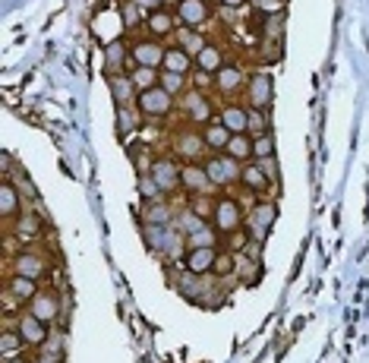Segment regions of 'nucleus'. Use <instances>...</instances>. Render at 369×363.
I'll return each mask as SVG.
<instances>
[{"label":"nucleus","instance_id":"obj_1","mask_svg":"<svg viewBox=\"0 0 369 363\" xmlns=\"http://www.w3.org/2000/svg\"><path fill=\"white\" fill-rule=\"evenodd\" d=\"M205 171H209L212 177V186H224V184H237V180L243 177V168L237 158H209L205 162Z\"/></svg>","mask_w":369,"mask_h":363},{"label":"nucleus","instance_id":"obj_2","mask_svg":"<svg viewBox=\"0 0 369 363\" xmlns=\"http://www.w3.org/2000/svg\"><path fill=\"white\" fill-rule=\"evenodd\" d=\"M171 107H174V95L171 92H165L161 85L139 92V111H142L145 117H165Z\"/></svg>","mask_w":369,"mask_h":363},{"label":"nucleus","instance_id":"obj_3","mask_svg":"<svg viewBox=\"0 0 369 363\" xmlns=\"http://www.w3.org/2000/svg\"><path fill=\"white\" fill-rule=\"evenodd\" d=\"M215 246H187V253H183V265L193 275H209L215 268Z\"/></svg>","mask_w":369,"mask_h":363},{"label":"nucleus","instance_id":"obj_4","mask_svg":"<svg viewBox=\"0 0 369 363\" xmlns=\"http://www.w3.org/2000/svg\"><path fill=\"white\" fill-rule=\"evenodd\" d=\"M212 221H215V228H218V231L231 234V231H237V228H240L243 212H240V206H237L234 199H218V202H215V212H212Z\"/></svg>","mask_w":369,"mask_h":363},{"label":"nucleus","instance_id":"obj_5","mask_svg":"<svg viewBox=\"0 0 369 363\" xmlns=\"http://www.w3.org/2000/svg\"><path fill=\"white\" fill-rule=\"evenodd\" d=\"M28 313L38 316L44 325H51L57 316H61V300H57L54 290H38V294L32 297V303H28Z\"/></svg>","mask_w":369,"mask_h":363},{"label":"nucleus","instance_id":"obj_6","mask_svg":"<svg viewBox=\"0 0 369 363\" xmlns=\"http://www.w3.org/2000/svg\"><path fill=\"white\" fill-rule=\"evenodd\" d=\"M180 186H187L189 193H202L212 186V177L205 171V164H196V162H187L180 168Z\"/></svg>","mask_w":369,"mask_h":363},{"label":"nucleus","instance_id":"obj_7","mask_svg":"<svg viewBox=\"0 0 369 363\" xmlns=\"http://www.w3.org/2000/svg\"><path fill=\"white\" fill-rule=\"evenodd\" d=\"M152 177L165 193H171V190L180 186V168H177L171 158H158V162H152Z\"/></svg>","mask_w":369,"mask_h":363},{"label":"nucleus","instance_id":"obj_8","mask_svg":"<svg viewBox=\"0 0 369 363\" xmlns=\"http://www.w3.org/2000/svg\"><path fill=\"white\" fill-rule=\"evenodd\" d=\"M165 51L167 48H161L158 41H139V45L132 48V60H136V67L158 70V67H165Z\"/></svg>","mask_w":369,"mask_h":363},{"label":"nucleus","instance_id":"obj_9","mask_svg":"<svg viewBox=\"0 0 369 363\" xmlns=\"http://www.w3.org/2000/svg\"><path fill=\"white\" fill-rule=\"evenodd\" d=\"M16 332L22 335L26 344H44V338H48V325H44L38 316H32V313H22L16 319Z\"/></svg>","mask_w":369,"mask_h":363},{"label":"nucleus","instance_id":"obj_10","mask_svg":"<svg viewBox=\"0 0 369 363\" xmlns=\"http://www.w3.org/2000/svg\"><path fill=\"white\" fill-rule=\"evenodd\" d=\"M177 16L187 28H196L209 19V4L205 0H180L177 4Z\"/></svg>","mask_w":369,"mask_h":363},{"label":"nucleus","instance_id":"obj_11","mask_svg":"<svg viewBox=\"0 0 369 363\" xmlns=\"http://www.w3.org/2000/svg\"><path fill=\"white\" fill-rule=\"evenodd\" d=\"M246 95H249V105L262 107V111H265V107L271 105V98H275V83H271L269 76H253V79H249Z\"/></svg>","mask_w":369,"mask_h":363},{"label":"nucleus","instance_id":"obj_12","mask_svg":"<svg viewBox=\"0 0 369 363\" xmlns=\"http://www.w3.org/2000/svg\"><path fill=\"white\" fill-rule=\"evenodd\" d=\"M180 107H183V111H187V117H189V120L205 123V120L212 117V105H209V98H205L199 89L187 92V95H183V101H180Z\"/></svg>","mask_w":369,"mask_h":363},{"label":"nucleus","instance_id":"obj_13","mask_svg":"<svg viewBox=\"0 0 369 363\" xmlns=\"http://www.w3.org/2000/svg\"><path fill=\"white\" fill-rule=\"evenodd\" d=\"M6 294H10L13 300H19V303H32V297L38 294V285H35V278H26V275L13 272L10 285H6Z\"/></svg>","mask_w":369,"mask_h":363},{"label":"nucleus","instance_id":"obj_14","mask_svg":"<svg viewBox=\"0 0 369 363\" xmlns=\"http://www.w3.org/2000/svg\"><path fill=\"white\" fill-rule=\"evenodd\" d=\"M13 272L38 281V278H41V272H44V263H41L38 253H19V256L13 259Z\"/></svg>","mask_w":369,"mask_h":363},{"label":"nucleus","instance_id":"obj_15","mask_svg":"<svg viewBox=\"0 0 369 363\" xmlns=\"http://www.w3.org/2000/svg\"><path fill=\"white\" fill-rule=\"evenodd\" d=\"M202 149H205L202 133H180L177 136V142H174V152L180 158H199V152Z\"/></svg>","mask_w":369,"mask_h":363},{"label":"nucleus","instance_id":"obj_16","mask_svg":"<svg viewBox=\"0 0 369 363\" xmlns=\"http://www.w3.org/2000/svg\"><path fill=\"white\" fill-rule=\"evenodd\" d=\"M13 231H16L19 241H35V237H41V218L32 212H22L16 218V228Z\"/></svg>","mask_w":369,"mask_h":363},{"label":"nucleus","instance_id":"obj_17","mask_svg":"<svg viewBox=\"0 0 369 363\" xmlns=\"http://www.w3.org/2000/svg\"><path fill=\"white\" fill-rule=\"evenodd\" d=\"M167 241H171V228L167 224H145V243H149V250L165 253Z\"/></svg>","mask_w":369,"mask_h":363},{"label":"nucleus","instance_id":"obj_18","mask_svg":"<svg viewBox=\"0 0 369 363\" xmlns=\"http://www.w3.org/2000/svg\"><path fill=\"white\" fill-rule=\"evenodd\" d=\"M145 26H149V32L152 35H171L174 32V16L167 10H152L149 16H145Z\"/></svg>","mask_w":369,"mask_h":363},{"label":"nucleus","instance_id":"obj_19","mask_svg":"<svg viewBox=\"0 0 369 363\" xmlns=\"http://www.w3.org/2000/svg\"><path fill=\"white\" fill-rule=\"evenodd\" d=\"M132 92H139L136 83H132V76H114V79H110V95H114V101L120 107H127V101L132 98Z\"/></svg>","mask_w":369,"mask_h":363},{"label":"nucleus","instance_id":"obj_20","mask_svg":"<svg viewBox=\"0 0 369 363\" xmlns=\"http://www.w3.org/2000/svg\"><path fill=\"white\" fill-rule=\"evenodd\" d=\"M196 67L202 73H218L221 67H224V57H221V51L215 45H205L196 57Z\"/></svg>","mask_w":369,"mask_h":363},{"label":"nucleus","instance_id":"obj_21","mask_svg":"<svg viewBox=\"0 0 369 363\" xmlns=\"http://www.w3.org/2000/svg\"><path fill=\"white\" fill-rule=\"evenodd\" d=\"M231 130L227 127H221V123H212V127H205V133H202V140L209 149H215V152H224L227 149V142H231Z\"/></svg>","mask_w":369,"mask_h":363},{"label":"nucleus","instance_id":"obj_22","mask_svg":"<svg viewBox=\"0 0 369 363\" xmlns=\"http://www.w3.org/2000/svg\"><path fill=\"white\" fill-rule=\"evenodd\" d=\"M240 180L249 186V190H256V193H262V190H269V186H271V177L259 168V164H246V168H243V177H240Z\"/></svg>","mask_w":369,"mask_h":363},{"label":"nucleus","instance_id":"obj_23","mask_svg":"<svg viewBox=\"0 0 369 363\" xmlns=\"http://www.w3.org/2000/svg\"><path fill=\"white\" fill-rule=\"evenodd\" d=\"M224 152L231 158H237V162H246V158L253 155V140H249V133H234Z\"/></svg>","mask_w":369,"mask_h":363},{"label":"nucleus","instance_id":"obj_24","mask_svg":"<svg viewBox=\"0 0 369 363\" xmlns=\"http://www.w3.org/2000/svg\"><path fill=\"white\" fill-rule=\"evenodd\" d=\"M189 67H193V57H189L183 48H167V51H165V70H171V73H187Z\"/></svg>","mask_w":369,"mask_h":363},{"label":"nucleus","instance_id":"obj_25","mask_svg":"<svg viewBox=\"0 0 369 363\" xmlns=\"http://www.w3.org/2000/svg\"><path fill=\"white\" fill-rule=\"evenodd\" d=\"M19 193H16V186L13 184H4L0 186V215L4 218H13V215H19Z\"/></svg>","mask_w":369,"mask_h":363},{"label":"nucleus","instance_id":"obj_26","mask_svg":"<svg viewBox=\"0 0 369 363\" xmlns=\"http://www.w3.org/2000/svg\"><path fill=\"white\" fill-rule=\"evenodd\" d=\"M221 127H227L231 133H246V111L243 107H224L221 111Z\"/></svg>","mask_w":369,"mask_h":363},{"label":"nucleus","instance_id":"obj_27","mask_svg":"<svg viewBox=\"0 0 369 363\" xmlns=\"http://www.w3.org/2000/svg\"><path fill=\"white\" fill-rule=\"evenodd\" d=\"M22 347H26V341H22L19 332H4L0 335V357L4 360H13L16 354H22Z\"/></svg>","mask_w":369,"mask_h":363},{"label":"nucleus","instance_id":"obj_28","mask_svg":"<svg viewBox=\"0 0 369 363\" xmlns=\"http://www.w3.org/2000/svg\"><path fill=\"white\" fill-rule=\"evenodd\" d=\"M177 38H180V48L187 51L189 57H199V51L205 48L202 32H193V28H180V32H177Z\"/></svg>","mask_w":369,"mask_h":363},{"label":"nucleus","instance_id":"obj_29","mask_svg":"<svg viewBox=\"0 0 369 363\" xmlns=\"http://www.w3.org/2000/svg\"><path fill=\"white\" fill-rule=\"evenodd\" d=\"M215 76H218V89L221 92H237L243 85V73L237 67H221Z\"/></svg>","mask_w":369,"mask_h":363},{"label":"nucleus","instance_id":"obj_30","mask_svg":"<svg viewBox=\"0 0 369 363\" xmlns=\"http://www.w3.org/2000/svg\"><path fill=\"white\" fill-rule=\"evenodd\" d=\"M171 206H165V202H149L145 206V224H171Z\"/></svg>","mask_w":369,"mask_h":363},{"label":"nucleus","instance_id":"obj_31","mask_svg":"<svg viewBox=\"0 0 369 363\" xmlns=\"http://www.w3.org/2000/svg\"><path fill=\"white\" fill-rule=\"evenodd\" d=\"M158 79H161V73L152 70V67H136V73H132V83H136L139 92L155 89V85H158Z\"/></svg>","mask_w":369,"mask_h":363},{"label":"nucleus","instance_id":"obj_32","mask_svg":"<svg viewBox=\"0 0 369 363\" xmlns=\"http://www.w3.org/2000/svg\"><path fill=\"white\" fill-rule=\"evenodd\" d=\"M246 133H253V136L269 133V123H265V111H262V107H249V111H246Z\"/></svg>","mask_w":369,"mask_h":363},{"label":"nucleus","instance_id":"obj_33","mask_svg":"<svg viewBox=\"0 0 369 363\" xmlns=\"http://www.w3.org/2000/svg\"><path fill=\"white\" fill-rule=\"evenodd\" d=\"M275 155V136L271 133H262V136H253V158H271Z\"/></svg>","mask_w":369,"mask_h":363},{"label":"nucleus","instance_id":"obj_34","mask_svg":"<svg viewBox=\"0 0 369 363\" xmlns=\"http://www.w3.org/2000/svg\"><path fill=\"white\" fill-rule=\"evenodd\" d=\"M253 218H256V224H259V231H269L271 224H275V218H278V209L271 206V202H259Z\"/></svg>","mask_w":369,"mask_h":363},{"label":"nucleus","instance_id":"obj_35","mask_svg":"<svg viewBox=\"0 0 369 363\" xmlns=\"http://www.w3.org/2000/svg\"><path fill=\"white\" fill-rule=\"evenodd\" d=\"M158 85L165 92H171V95H180V92H183V73L165 70V73H161V79H158Z\"/></svg>","mask_w":369,"mask_h":363},{"label":"nucleus","instance_id":"obj_36","mask_svg":"<svg viewBox=\"0 0 369 363\" xmlns=\"http://www.w3.org/2000/svg\"><path fill=\"white\" fill-rule=\"evenodd\" d=\"M139 193H142V199L155 202V199H158V196L165 193V190H161V186L155 184V177H152V174H145V177H139Z\"/></svg>","mask_w":369,"mask_h":363},{"label":"nucleus","instance_id":"obj_37","mask_svg":"<svg viewBox=\"0 0 369 363\" xmlns=\"http://www.w3.org/2000/svg\"><path fill=\"white\" fill-rule=\"evenodd\" d=\"M187 246H215V231L205 228V224H202V228H199L196 234L187 237Z\"/></svg>","mask_w":369,"mask_h":363},{"label":"nucleus","instance_id":"obj_38","mask_svg":"<svg viewBox=\"0 0 369 363\" xmlns=\"http://www.w3.org/2000/svg\"><path fill=\"white\" fill-rule=\"evenodd\" d=\"M180 228H183V234H196L199 228H202V215H196L193 209H187V212H183V218H180Z\"/></svg>","mask_w":369,"mask_h":363},{"label":"nucleus","instance_id":"obj_39","mask_svg":"<svg viewBox=\"0 0 369 363\" xmlns=\"http://www.w3.org/2000/svg\"><path fill=\"white\" fill-rule=\"evenodd\" d=\"M139 23H142V13H139V4H136V0L123 4V26H127V28H136Z\"/></svg>","mask_w":369,"mask_h":363},{"label":"nucleus","instance_id":"obj_40","mask_svg":"<svg viewBox=\"0 0 369 363\" xmlns=\"http://www.w3.org/2000/svg\"><path fill=\"white\" fill-rule=\"evenodd\" d=\"M249 4H253L259 13H265V16H275V13L284 10V0H249Z\"/></svg>","mask_w":369,"mask_h":363},{"label":"nucleus","instance_id":"obj_41","mask_svg":"<svg viewBox=\"0 0 369 363\" xmlns=\"http://www.w3.org/2000/svg\"><path fill=\"white\" fill-rule=\"evenodd\" d=\"M123 54H127V48H123V41H110V45H108V67H110V70H114V67H120Z\"/></svg>","mask_w":369,"mask_h":363},{"label":"nucleus","instance_id":"obj_42","mask_svg":"<svg viewBox=\"0 0 369 363\" xmlns=\"http://www.w3.org/2000/svg\"><path fill=\"white\" fill-rule=\"evenodd\" d=\"M231 268H234V263H231V259H227V256H224V259H221V256H218V259H215V268H212V272L224 275V272H231Z\"/></svg>","mask_w":369,"mask_h":363},{"label":"nucleus","instance_id":"obj_43","mask_svg":"<svg viewBox=\"0 0 369 363\" xmlns=\"http://www.w3.org/2000/svg\"><path fill=\"white\" fill-rule=\"evenodd\" d=\"M120 130H123V133H130V130H132V117H130L127 107H120Z\"/></svg>","mask_w":369,"mask_h":363},{"label":"nucleus","instance_id":"obj_44","mask_svg":"<svg viewBox=\"0 0 369 363\" xmlns=\"http://www.w3.org/2000/svg\"><path fill=\"white\" fill-rule=\"evenodd\" d=\"M221 4H224L227 10H237V6H243V4H246V0H221Z\"/></svg>","mask_w":369,"mask_h":363},{"label":"nucleus","instance_id":"obj_45","mask_svg":"<svg viewBox=\"0 0 369 363\" xmlns=\"http://www.w3.org/2000/svg\"><path fill=\"white\" fill-rule=\"evenodd\" d=\"M6 363H26V360H22V357H19V360H6Z\"/></svg>","mask_w":369,"mask_h":363}]
</instances>
